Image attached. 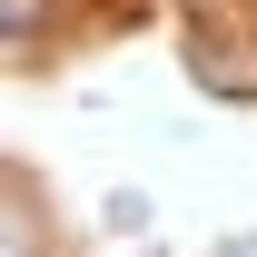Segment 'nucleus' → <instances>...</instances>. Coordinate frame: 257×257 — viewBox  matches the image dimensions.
Segmentation results:
<instances>
[{
  "label": "nucleus",
  "mask_w": 257,
  "mask_h": 257,
  "mask_svg": "<svg viewBox=\"0 0 257 257\" xmlns=\"http://www.w3.org/2000/svg\"><path fill=\"white\" fill-rule=\"evenodd\" d=\"M188 69L208 89H227V99H257V50L237 30H188Z\"/></svg>",
  "instance_id": "1"
},
{
  "label": "nucleus",
  "mask_w": 257,
  "mask_h": 257,
  "mask_svg": "<svg viewBox=\"0 0 257 257\" xmlns=\"http://www.w3.org/2000/svg\"><path fill=\"white\" fill-rule=\"evenodd\" d=\"M10 257H30V208L10 198Z\"/></svg>",
  "instance_id": "2"
},
{
  "label": "nucleus",
  "mask_w": 257,
  "mask_h": 257,
  "mask_svg": "<svg viewBox=\"0 0 257 257\" xmlns=\"http://www.w3.org/2000/svg\"><path fill=\"white\" fill-rule=\"evenodd\" d=\"M227 257H257V247H227Z\"/></svg>",
  "instance_id": "3"
}]
</instances>
